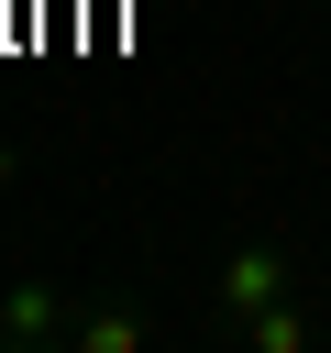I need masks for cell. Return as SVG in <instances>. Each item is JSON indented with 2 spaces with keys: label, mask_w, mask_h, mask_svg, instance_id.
Returning <instances> with one entry per match:
<instances>
[{
  "label": "cell",
  "mask_w": 331,
  "mask_h": 353,
  "mask_svg": "<svg viewBox=\"0 0 331 353\" xmlns=\"http://www.w3.org/2000/svg\"><path fill=\"white\" fill-rule=\"evenodd\" d=\"M154 342H166L154 298H77V331H66V353H154Z\"/></svg>",
  "instance_id": "obj_2"
},
{
  "label": "cell",
  "mask_w": 331,
  "mask_h": 353,
  "mask_svg": "<svg viewBox=\"0 0 331 353\" xmlns=\"http://www.w3.org/2000/svg\"><path fill=\"white\" fill-rule=\"evenodd\" d=\"M66 331H77V298L66 287H11L0 298V342L11 353H66Z\"/></svg>",
  "instance_id": "obj_3"
},
{
  "label": "cell",
  "mask_w": 331,
  "mask_h": 353,
  "mask_svg": "<svg viewBox=\"0 0 331 353\" xmlns=\"http://www.w3.org/2000/svg\"><path fill=\"white\" fill-rule=\"evenodd\" d=\"M309 11H331V0H309Z\"/></svg>",
  "instance_id": "obj_5"
},
{
  "label": "cell",
  "mask_w": 331,
  "mask_h": 353,
  "mask_svg": "<svg viewBox=\"0 0 331 353\" xmlns=\"http://www.w3.org/2000/svg\"><path fill=\"white\" fill-rule=\"evenodd\" d=\"M265 298H298V254L276 243V232H243V243H221V276H210V342H232Z\"/></svg>",
  "instance_id": "obj_1"
},
{
  "label": "cell",
  "mask_w": 331,
  "mask_h": 353,
  "mask_svg": "<svg viewBox=\"0 0 331 353\" xmlns=\"http://www.w3.org/2000/svg\"><path fill=\"white\" fill-rule=\"evenodd\" d=\"M232 353H320V309H309V298H265V309L232 331Z\"/></svg>",
  "instance_id": "obj_4"
}]
</instances>
